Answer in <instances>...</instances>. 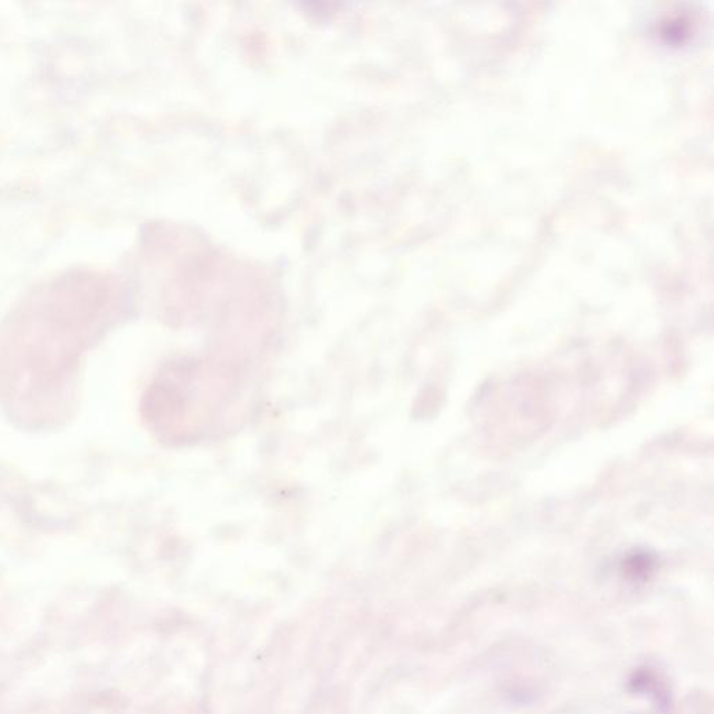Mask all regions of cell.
I'll return each mask as SVG.
<instances>
[{"instance_id": "6da1fadb", "label": "cell", "mask_w": 714, "mask_h": 714, "mask_svg": "<svg viewBox=\"0 0 714 714\" xmlns=\"http://www.w3.org/2000/svg\"><path fill=\"white\" fill-rule=\"evenodd\" d=\"M105 289L94 275L49 285L13 317L0 342L9 387L47 398L69 380L105 314Z\"/></svg>"}]
</instances>
